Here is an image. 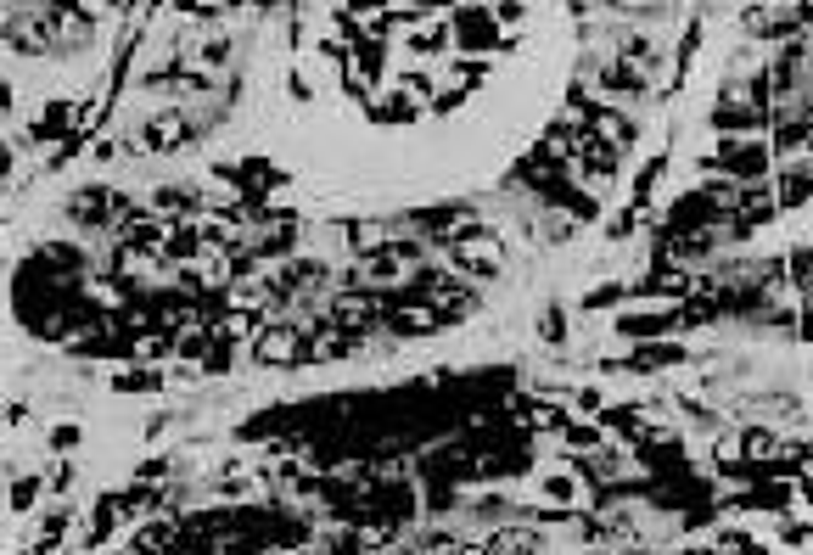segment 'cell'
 <instances>
[{"label":"cell","instance_id":"6da1fadb","mask_svg":"<svg viewBox=\"0 0 813 555\" xmlns=\"http://www.w3.org/2000/svg\"><path fill=\"white\" fill-rule=\"evenodd\" d=\"M718 169L735 174V180H757V174L774 169V152H769V141H724Z\"/></svg>","mask_w":813,"mask_h":555},{"label":"cell","instance_id":"277c9868","mask_svg":"<svg viewBox=\"0 0 813 555\" xmlns=\"http://www.w3.org/2000/svg\"><path fill=\"white\" fill-rule=\"evenodd\" d=\"M34 499H40V483H34V477H23V483L12 488V511H34Z\"/></svg>","mask_w":813,"mask_h":555},{"label":"cell","instance_id":"7a4b0ae2","mask_svg":"<svg viewBox=\"0 0 813 555\" xmlns=\"http://www.w3.org/2000/svg\"><path fill=\"white\" fill-rule=\"evenodd\" d=\"M298 354H303V342L292 326H275L258 337V365H298Z\"/></svg>","mask_w":813,"mask_h":555},{"label":"cell","instance_id":"3957f363","mask_svg":"<svg viewBox=\"0 0 813 555\" xmlns=\"http://www.w3.org/2000/svg\"><path fill=\"white\" fill-rule=\"evenodd\" d=\"M539 488L544 499H550V505H578V499H584V483H578V477H572V471H561V466H550V471H539Z\"/></svg>","mask_w":813,"mask_h":555},{"label":"cell","instance_id":"5b68a950","mask_svg":"<svg viewBox=\"0 0 813 555\" xmlns=\"http://www.w3.org/2000/svg\"><path fill=\"white\" fill-rule=\"evenodd\" d=\"M0 113H12V85L0 79Z\"/></svg>","mask_w":813,"mask_h":555}]
</instances>
